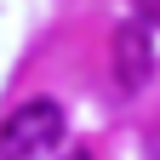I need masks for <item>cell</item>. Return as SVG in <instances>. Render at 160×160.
<instances>
[{"label": "cell", "instance_id": "obj_1", "mask_svg": "<svg viewBox=\"0 0 160 160\" xmlns=\"http://www.w3.org/2000/svg\"><path fill=\"white\" fill-rule=\"evenodd\" d=\"M69 120L52 97H29L17 103L6 120H0V160H40V154H57Z\"/></svg>", "mask_w": 160, "mask_h": 160}, {"label": "cell", "instance_id": "obj_4", "mask_svg": "<svg viewBox=\"0 0 160 160\" xmlns=\"http://www.w3.org/2000/svg\"><path fill=\"white\" fill-rule=\"evenodd\" d=\"M63 160H92V154H86V149H74V154H63Z\"/></svg>", "mask_w": 160, "mask_h": 160}, {"label": "cell", "instance_id": "obj_2", "mask_svg": "<svg viewBox=\"0 0 160 160\" xmlns=\"http://www.w3.org/2000/svg\"><path fill=\"white\" fill-rule=\"evenodd\" d=\"M109 57H114V86L126 92V97H137V92L154 80V34L137 23V17L114 29V46H109Z\"/></svg>", "mask_w": 160, "mask_h": 160}, {"label": "cell", "instance_id": "obj_3", "mask_svg": "<svg viewBox=\"0 0 160 160\" xmlns=\"http://www.w3.org/2000/svg\"><path fill=\"white\" fill-rule=\"evenodd\" d=\"M137 6V23L143 29H160V0H132Z\"/></svg>", "mask_w": 160, "mask_h": 160}]
</instances>
